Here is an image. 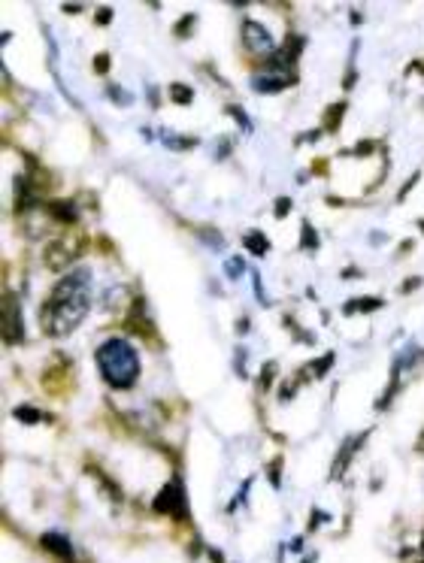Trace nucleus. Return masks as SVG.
<instances>
[{"instance_id": "obj_1", "label": "nucleus", "mask_w": 424, "mask_h": 563, "mask_svg": "<svg viewBox=\"0 0 424 563\" xmlns=\"http://www.w3.org/2000/svg\"><path fill=\"white\" fill-rule=\"evenodd\" d=\"M91 306V273L85 267L70 270L45 297L40 321L49 337H70L85 321Z\"/></svg>"}, {"instance_id": "obj_2", "label": "nucleus", "mask_w": 424, "mask_h": 563, "mask_svg": "<svg viewBox=\"0 0 424 563\" xmlns=\"http://www.w3.org/2000/svg\"><path fill=\"white\" fill-rule=\"evenodd\" d=\"M97 370L106 379L109 387H134V382L140 379V354L125 337H112L97 348Z\"/></svg>"}, {"instance_id": "obj_3", "label": "nucleus", "mask_w": 424, "mask_h": 563, "mask_svg": "<svg viewBox=\"0 0 424 563\" xmlns=\"http://www.w3.org/2000/svg\"><path fill=\"white\" fill-rule=\"evenodd\" d=\"M155 512L161 515H170L176 521H185L188 518V497H185V485H182L179 476H173L170 482L161 488V493L155 497Z\"/></svg>"}, {"instance_id": "obj_4", "label": "nucleus", "mask_w": 424, "mask_h": 563, "mask_svg": "<svg viewBox=\"0 0 424 563\" xmlns=\"http://www.w3.org/2000/svg\"><path fill=\"white\" fill-rule=\"evenodd\" d=\"M242 40H246L248 52H255V55H276V43H273V34L261 25V21H255V19H246V21H242Z\"/></svg>"}, {"instance_id": "obj_5", "label": "nucleus", "mask_w": 424, "mask_h": 563, "mask_svg": "<svg viewBox=\"0 0 424 563\" xmlns=\"http://www.w3.org/2000/svg\"><path fill=\"white\" fill-rule=\"evenodd\" d=\"M3 337H6V342H12V346L25 339V327H21V309H19V297H15V294H6Z\"/></svg>"}, {"instance_id": "obj_6", "label": "nucleus", "mask_w": 424, "mask_h": 563, "mask_svg": "<svg viewBox=\"0 0 424 563\" xmlns=\"http://www.w3.org/2000/svg\"><path fill=\"white\" fill-rule=\"evenodd\" d=\"M252 85L261 91V94H273V91H282L288 85H294V73H273V70H264L257 73L252 79Z\"/></svg>"}, {"instance_id": "obj_7", "label": "nucleus", "mask_w": 424, "mask_h": 563, "mask_svg": "<svg viewBox=\"0 0 424 563\" xmlns=\"http://www.w3.org/2000/svg\"><path fill=\"white\" fill-rule=\"evenodd\" d=\"M43 549H49L52 554H58L61 560H70L73 557V545H70V539H67L64 533H58V530H52V533H43Z\"/></svg>"}, {"instance_id": "obj_8", "label": "nucleus", "mask_w": 424, "mask_h": 563, "mask_svg": "<svg viewBox=\"0 0 424 563\" xmlns=\"http://www.w3.org/2000/svg\"><path fill=\"white\" fill-rule=\"evenodd\" d=\"M363 439H367V433H361V436L348 439V443H346V448H343V452H339V460H337V463H333V476H337V473H339V467H343V469H346V463H348V460H352V458H348V454H352V452H354V448H361V443H363Z\"/></svg>"}, {"instance_id": "obj_9", "label": "nucleus", "mask_w": 424, "mask_h": 563, "mask_svg": "<svg viewBox=\"0 0 424 563\" xmlns=\"http://www.w3.org/2000/svg\"><path fill=\"white\" fill-rule=\"evenodd\" d=\"M52 212H58L61 222H76V218H79V215H76V206L70 200H55V203H52Z\"/></svg>"}, {"instance_id": "obj_10", "label": "nucleus", "mask_w": 424, "mask_h": 563, "mask_svg": "<svg viewBox=\"0 0 424 563\" xmlns=\"http://www.w3.org/2000/svg\"><path fill=\"white\" fill-rule=\"evenodd\" d=\"M242 242H246V248H248V252H255V255H267L270 252V242H264L261 233H248Z\"/></svg>"}, {"instance_id": "obj_11", "label": "nucleus", "mask_w": 424, "mask_h": 563, "mask_svg": "<svg viewBox=\"0 0 424 563\" xmlns=\"http://www.w3.org/2000/svg\"><path fill=\"white\" fill-rule=\"evenodd\" d=\"M170 97H173V100H179V103H191V88H188V85H173Z\"/></svg>"}, {"instance_id": "obj_12", "label": "nucleus", "mask_w": 424, "mask_h": 563, "mask_svg": "<svg viewBox=\"0 0 424 563\" xmlns=\"http://www.w3.org/2000/svg\"><path fill=\"white\" fill-rule=\"evenodd\" d=\"M15 418H19V421H30V424H34L40 415H36L34 406H19V409H15Z\"/></svg>"}, {"instance_id": "obj_13", "label": "nucleus", "mask_w": 424, "mask_h": 563, "mask_svg": "<svg viewBox=\"0 0 424 563\" xmlns=\"http://www.w3.org/2000/svg\"><path fill=\"white\" fill-rule=\"evenodd\" d=\"M379 306H382V300H354V303H348V312H352V309H379Z\"/></svg>"}, {"instance_id": "obj_14", "label": "nucleus", "mask_w": 424, "mask_h": 563, "mask_svg": "<svg viewBox=\"0 0 424 563\" xmlns=\"http://www.w3.org/2000/svg\"><path fill=\"white\" fill-rule=\"evenodd\" d=\"M106 64H109V55H97V61H94L97 73H106Z\"/></svg>"}, {"instance_id": "obj_15", "label": "nucleus", "mask_w": 424, "mask_h": 563, "mask_svg": "<svg viewBox=\"0 0 424 563\" xmlns=\"http://www.w3.org/2000/svg\"><path fill=\"white\" fill-rule=\"evenodd\" d=\"M240 261H237V257H233V261H227V276H240Z\"/></svg>"}, {"instance_id": "obj_16", "label": "nucleus", "mask_w": 424, "mask_h": 563, "mask_svg": "<svg viewBox=\"0 0 424 563\" xmlns=\"http://www.w3.org/2000/svg\"><path fill=\"white\" fill-rule=\"evenodd\" d=\"M231 112H233V116H237V121H240V125H242V127H246V131H248V127H252V125H248V118H246V116H242V112L237 109V106H231Z\"/></svg>"}, {"instance_id": "obj_17", "label": "nucleus", "mask_w": 424, "mask_h": 563, "mask_svg": "<svg viewBox=\"0 0 424 563\" xmlns=\"http://www.w3.org/2000/svg\"><path fill=\"white\" fill-rule=\"evenodd\" d=\"M303 563H315V557H306V560H303Z\"/></svg>"}, {"instance_id": "obj_18", "label": "nucleus", "mask_w": 424, "mask_h": 563, "mask_svg": "<svg viewBox=\"0 0 424 563\" xmlns=\"http://www.w3.org/2000/svg\"><path fill=\"white\" fill-rule=\"evenodd\" d=\"M421 551H424V545H421Z\"/></svg>"}]
</instances>
